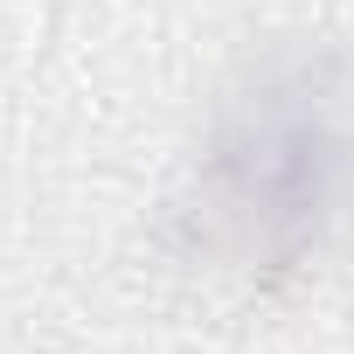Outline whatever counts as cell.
Returning <instances> with one entry per match:
<instances>
[{
  "label": "cell",
  "mask_w": 354,
  "mask_h": 354,
  "mask_svg": "<svg viewBox=\"0 0 354 354\" xmlns=\"http://www.w3.org/2000/svg\"><path fill=\"white\" fill-rule=\"evenodd\" d=\"M347 174V132L319 70L257 84V97L223 125L209 167V209L250 243V257H285L319 236Z\"/></svg>",
  "instance_id": "cell-1"
}]
</instances>
